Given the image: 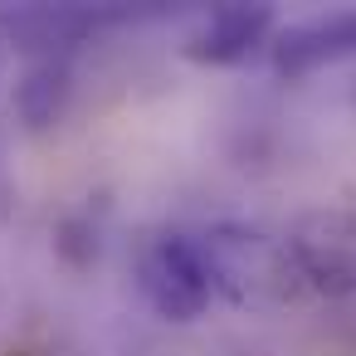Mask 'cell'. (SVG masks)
<instances>
[{"label":"cell","mask_w":356,"mask_h":356,"mask_svg":"<svg viewBox=\"0 0 356 356\" xmlns=\"http://www.w3.org/2000/svg\"><path fill=\"white\" fill-rule=\"evenodd\" d=\"M195 239H200L210 288L225 302L249 307V312H273V307H288L302 293L283 239H273L254 225H210Z\"/></svg>","instance_id":"6da1fadb"},{"label":"cell","mask_w":356,"mask_h":356,"mask_svg":"<svg viewBox=\"0 0 356 356\" xmlns=\"http://www.w3.org/2000/svg\"><path fill=\"white\" fill-rule=\"evenodd\" d=\"M288 264L298 283L317 298H351L356 293V210L346 205H312L283 234Z\"/></svg>","instance_id":"7a4b0ae2"},{"label":"cell","mask_w":356,"mask_h":356,"mask_svg":"<svg viewBox=\"0 0 356 356\" xmlns=\"http://www.w3.org/2000/svg\"><path fill=\"white\" fill-rule=\"evenodd\" d=\"M137 288L161 322H195L205 317L215 288L200 259V239L186 229H161L137 249Z\"/></svg>","instance_id":"3957f363"},{"label":"cell","mask_w":356,"mask_h":356,"mask_svg":"<svg viewBox=\"0 0 356 356\" xmlns=\"http://www.w3.org/2000/svg\"><path fill=\"white\" fill-rule=\"evenodd\" d=\"M268 59L278 79H307L317 69L356 59V10H337V15H317L278 30L268 44Z\"/></svg>","instance_id":"277c9868"},{"label":"cell","mask_w":356,"mask_h":356,"mask_svg":"<svg viewBox=\"0 0 356 356\" xmlns=\"http://www.w3.org/2000/svg\"><path fill=\"white\" fill-rule=\"evenodd\" d=\"M273 40V10L268 6H220L205 15V25L191 35L186 54L195 64H244L259 44Z\"/></svg>","instance_id":"5b68a950"},{"label":"cell","mask_w":356,"mask_h":356,"mask_svg":"<svg viewBox=\"0 0 356 356\" xmlns=\"http://www.w3.org/2000/svg\"><path fill=\"white\" fill-rule=\"evenodd\" d=\"M69 93H74V83H69V59H35L25 74H20V83H15V113H20V122L30 127V132H44V127H54L59 118H64V108H69Z\"/></svg>","instance_id":"8992f818"},{"label":"cell","mask_w":356,"mask_h":356,"mask_svg":"<svg viewBox=\"0 0 356 356\" xmlns=\"http://www.w3.org/2000/svg\"><path fill=\"white\" fill-rule=\"evenodd\" d=\"M6 59H10V54H6V35H0V74H6Z\"/></svg>","instance_id":"52a82bcc"}]
</instances>
